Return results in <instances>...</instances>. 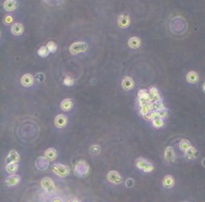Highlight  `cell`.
<instances>
[{
	"mask_svg": "<svg viewBox=\"0 0 205 202\" xmlns=\"http://www.w3.org/2000/svg\"><path fill=\"white\" fill-rule=\"evenodd\" d=\"M88 171H89V166L85 161L80 160L79 162H77L75 168V172L78 176H85L88 173Z\"/></svg>",
	"mask_w": 205,
	"mask_h": 202,
	"instance_id": "6da1fadb",
	"label": "cell"
},
{
	"mask_svg": "<svg viewBox=\"0 0 205 202\" xmlns=\"http://www.w3.org/2000/svg\"><path fill=\"white\" fill-rule=\"evenodd\" d=\"M136 166H137L138 169L143 170L144 172H151L153 170V166L148 162L147 160H144V159H138L135 162Z\"/></svg>",
	"mask_w": 205,
	"mask_h": 202,
	"instance_id": "7a4b0ae2",
	"label": "cell"
},
{
	"mask_svg": "<svg viewBox=\"0 0 205 202\" xmlns=\"http://www.w3.org/2000/svg\"><path fill=\"white\" fill-rule=\"evenodd\" d=\"M87 49V45L85 43H82V42H77V43H74L71 46H70V52L73 54H76L82 52H85Z\"/></svg>",
	"mask_w": 205,
	"mask_h": 202,
	"instance_id": "3957f363",
	"label": "cell"
},
{
	"mask_svg": "<svg viewBox=\"0 0 205 202\" xmlns=\"http://www.w3.org/2000/svg\"><path fill=\"white\" fill-rule=\"evenodd\" d=\"M53 171L60 177H65L69 173V169L66 166H64L61 164H55L53 168Z\"/></svg>",
	"mask_w": 205,
	"mask_h": 202,
	"instance_id": "277c9868",
	"label": "cell"
},
{
	"mask_svg": "<svg viewBox=\"0 0 205 202\" xmlns=\"http://www.w3.org/2000/svg\"><path fill=\"white\" fill-rule=\"evenodd\" d=\"M41 186L48 193H52L55 190V185H54L52 180L49 178H44L41 181Z\"/></svg>",
	"mask_w": 205,
	"mask_h": 202,
	"instance_id": "5b68a950",
	"label": "cell"
},
{
	"mask_svg": "<svg viewBox=\"0 0 205 202\" xmlns=\"http://www.w3.org/2000/svg\"><path fill=\"white\" fill-rule=\"evenodd\" d=\"M107 179L109 181H111L112 183H114V184H120L122 181V177L119 175V173L117 171H110L107 174Z\"/></svg>",
	"mask_w": 205,
	"mask_h": 202,
	"instance_id": "8992f818",
	"label": "cell"
},
{
	"mask_svg": "<svg viewBox=\"0 0 205 202\" xmlns=\"http://www.w3.org/2000/svg\"><path fill=\"white\" fill-rule=\"evenodd\" d=\"M164 158L167 161L169 162H172L174 160V158H175V154H174V149L172 147H167L166 150H165V152H164Z\"/></svg>",
	"mask_w": 205,
	"mask_h": 202,
	"instance_id": "52a82bcc",
	"label": "cell"
},
{
	"mask_svg": "<svg viewBox=\"0 0 205 202\" xmlns=\"http://www.w3.org/2000/svg\"><path fill=\"white\" fill-rule=\"evenodd\" d=\"M16 7H17V3L16 0H7L4 3V8L8 12L16 10Z\"/></svg>",
	"mask_w": 205,
	"mask_h": 202,
	"instance_id": "ba28073f",
	"label": "cell"
},
{
	"mask_svg": "<svg viewBox=\"0 0 205 202\" xmlns=\"http://www.w3.org/2000/svg\"><path fill=\"white\" fill-rule=\"evenodd\" d=\"M118 24L121 27H127L130 24V18L127 14H123L118 18Z\"/></svg>",
	"mask_w": 205,
	"mask_h": 202,
	"instance_id": "9c48e42d",
	"label": "cell"
},
{
	"mask_svg": "<svg viewBox=\"0 0 205 202\" xmlns=\"http://www.w3.org/2000/svg\"><path fill=\"white\" fill-rule=\"evenodd\" d=\"M67 123V119L64 115H57L55 119V124L58 128H63L66 125Z\"/></svg>",
	"mask_w": 205,
	"mask_h": 202,
	"instance_id": "30bf717a",
	"label": "cell"
},
{
	"mask_svg": "<svg viewBox=\"0 0 205 202\" xmlns=\"http://www.w3.org/2000/svg\"><path fill=\"white\" fill-rule=\"evenodd\" d=\"M34 83V78L31 75L27 74V75H25L22 78H21V83L22 85L25 86V87H29L33 84Z\"/></svg>",
	"mask_w": 205,
	"mask_h": 202,
	"instance_id": "8fae6325",
	"label": "cell"
},
{
	"mask_svg": "<svg viewBox=\"0 0 205 202\" xmlns=\"http://www.w3.org/2000/svg\"><path fill=\"white\" fill-rule=\"evenodd\" d=\"M47 158L46 157V158H39V159H37V168L39 170H42V171H44V170H46V168L48 167V161H47Z\"/></svg>",
	"mask_w": 205,
	"mask_h": 202,
	"instance_id": "7c38bea8",
	"label": "cell"
},
{
	"mask_svg": "<svg viewBox=\"0 0 205 202\" xmlns=\"http://www.w3.org/2000/svg\"><path fill=\"white\" fill-rule=\"evenodd\" d=\"M19 154L16 151H11L7 158V162L10 163V162H18L19 161Z\"/></svg>",
	"mask_w": 205,
	"mask_h": 202,
	"instance_id": "4fadbf2b",
	"label": "cell"
},
{
	"mask_svg": "<svg viewBox=\"0 0 205 202\" xmlns=\"http://www.w3.org/2000/svg\"><path fill=\"white\" fill-rule=\"evenodd\" d=\"M133 85H134V83H133L132 79L130 77H125L122 82V86L125 90H131L133 87Z\"/></svg>",
	"mask_w": 205,
	"mask_h": 202,
	"instance_id": "5bb4252c",
	"label": "cell"
},
{
	"mask_svg": "<svg viewBox=\"0 0 205 202\" xmlns=\"http://www.w3.org/2000/svg\"><path fill=\"white\" fill-rule=\"evenodd\" d=\"M11 31H12V33L14 34L15 36H20L21 34L23 33V31H24V27H23V25L21 24L16 23V24H14L12 25Z\"/></svg>",
	"mask_w": 205,
	"mask_h": 202,
	"instance_id": "9a60e30c",
	"label": "cell"
},
{
	"mask_svg": "<svg viewBox=\"0 0 205 202\" xmlns=\"http://www.w3.org/2000/svg\"><path fill=\"white\" fill-rule=\"evenodd\" d=\"M20 181V178L19 176L17 175H12V176H9L8 178H7L6 180V182L8 186H15L16 185L18 182Z\"/></svg>",
	"mask_w": 205,
	"mask_h": 202,
	"instance_id": "2e32d148",
	"label": "cell"
},
{
	"mask_svg": "<svg viewBox=\"0 0 205 202\" xmlns=\"http://www.w3.org/2000/svg\"><path fill=\"white\" fill-rule=\"evenodd\" d=\"M128 45L131 48H133V49H136V48H138L140 47L141 45V41L139 38L137 37H132L129 39L128 41Z\"/></svg>",
	"mask_w": 205,
	"mask_h": 202,
	"instance_id": "e0dca14e",
	"label": "cell"
},
{
	"mask_svg": "<svg viewBox=\"0 0 205 202\" xmlns=\"http://www.w3.org/2000/svg\"><path fill=\"white\" fill-rule=\"evenodd\" d=\"M73 106V104H72V101L70 99H65L64 100L62 104H61V108L64 110V111H69L71 110Z\"/></svg>",
	"mask_w": 205,
	"mask_h": 202,
	"instance_id": "ac0fdd59",
	"label": "cell"
},
{
	"mask_svg": "<svg viewBox=\"0 0 205 202\" xmlns=\"http://www.w3.org/2000/svg\"><path fill=\"white\" fill-rule=\"evenodd\" d=\"M187 81L191 83H195L198 82L199 80V76L198 75L195 73V72H190L188 75H187V77H186Z\"/></svg>",
	"mask_w": 205,
	"mask_h": 202,
	"instance_id": "d6986e66",
	"label": "cell"
},
{
	"mask_svg": "<svg viewBox=\"0 0 205 202\" xmlns=\"http://www.w3.org/2000/svg\"><path fill=\"white\" fill-rule=\"evenodd\" d=\"M197 155V151L192 148V147H190L186 151H185V157L189 160H192V159H194Z\"/></svg>",
	"mask_w": 205,
	"mask_h": 202,
	"instance_id": "ffe728a7",
	"label": "cell"
},
{
	"mask_svg": "<svg viewBox=\"0 0 205 202\" xmlns=\"http://www.w3.org/2000/svg\"><path fill=\"white\" fill-rule=\"evenodd\" d=\"M18 169V166L16 164V162H10V163H7V171L8 173H15L16 172Z\"/></svg>",
	"mask_w": 205,
	"mask_h": 202,
	"instance_id": "44dd1931",
	"label": "cell"
},
{
	"mask_svg": "<svg viewBox=\"0 0 205 202\" xmlns=\"http://www.w3.org/2000/svg\"><path fill=\"white\" fill-rule=\"evenodd\" d=\"M163 185L167 188H171L173 187L174 184V180L172 176H166L164 179H163Z\"/></svg>",
	"mask_w": 205,
	"mask_h": 202,
	"instance_id": "7402d4cb",
	"label": "cell"
},
{
	"mask_svg": "<svg viewBox=\"0 0 205 202\" xmlns=\"http://www.w3.org/2000/svg\"><path fill=\"white\" fill-rule=\"evenodd\" d=\"M151 107H152V111H161L162 109H165L164 105L162 104V103L161 102V101L152 103L151 104Z\"/></svg>",
	"mask_w": 205,
	"mask_h": 202,
	"instance_id": "603a6c76",
	"label": "cell"
},
{
	"mask_svg": "<svg viewBox=\"0 0 205 202\" xmlns=\"http://www.w3.org/2000/svg\"><path fill=\"white\" fill-rule=\"evenodd\" d=\"M46 157L49 160H53L56 158V151L55 149H48L46 151Z\"/></svg>",
	"mask_w": 205,
	"mask_h": 202,
	"instance_id": "cb8c5ba5",
	"label": "cell"
},
{
	"mask_svg": "<svg viewBox=\"0 0 205 202\" xmlns=\"http://www.w3.org/2000/svg\"><path fill=\"white\" fill-rule=\"evenodd\" d=\"M152 111V107H151V104H146L144 105H141V113L143 115L147 114L148 113H150Z\"/></svg>",
	"mask_w": 205,
	"mask_h": 202,
	"instance_id": "d4e9b609",
	"label": "cell"
},
{
	"mask_svg": "<svg viewBox=\"0 0 205 202\" xmlns=\"http://www.w3.org/2000/svg\"><path fill=\"white\" fill-rule=\"evenodd\" d=\"M48 54H49V50L46 46H42L38 50V54L41 57H46L48 55Z\"/></svg>",
	"mask_w": 205,
	"mask_h": 202,
	"instance_id": "484cf974",
	"label": "cell"
},
{
	"mask_svg": "<svg viewBox=\"0 0 205 202\" xmlns=\"http://www.w3.org/2000/svg\"><path fill=\"white\" fill-rule=\"evenodd\" d=\"M191 147V143L186 141V140H183L181 142H180V149L183 151H186L189 148Z\"/></svg>",
	"mask_w": 205,
	"mask_h": 202,
	"instance_id": "4316f807",
	"label": "cell"
},
{
	"mask_svg": "<svg viewBox=\"0 0 205 202\" xmlns=\"http://www.w3.org/2000/svg\"><path fill=\"white\" fill-rule=\"evenodd\" d=\"M153 124L154 127L160 128V127H162V126H163V121L162 120V118L157 117V118H154V119L153 120Z\"/></svg>",
	"mask_w": 205,
	"mask_h": 202,
	"instance_id": "83f0119b",
	"label": "cell"
},
{
	"mask_svg": "<svg viewBox=\"0 0 205 202\" xmlns=\"http://www.w3.org/2000/svg\"><path fill=\"white\" fill-rule=\"evenodd\" d=\"M138 95H139V98H143V99H146L149 101V97H150V92H148L146 90L143 89V90H140L139 92H138Z\"/></svg>",
	"mask_w": 205,
	"mask_h": 202,
	"instance_id": "f1b7e54d",
	"label": "cell"
},
{
	"mask_svg": "<svg viewBox=\"0 0 205 202\" xmlns=\"http://www.w3.org/2000/svg\"><path fill=\"white\" fill-rule=\"evenodd\" d=\"M46 47L48 48V50H49V52H50V53H55V52L56 51V49H57V45H56V44H55V42H53V41L48 42V44H47Z\"/></svg>",
	"mask_w": 205,
	"mask_h": 202,
	"instance_id": "f546056e",
	"label": "cell"
},
{
	"mask_svg": "<svg viewBox=\"0 0 205 202\" xmlns=\"http://www.w3.org/2000/svg\"><path fill=\"white\" fill-rule=\"evenodd\" d=\"M74 83H75L74 79H73V78H71V77H69V76L65 77V78H64V85H67V86H72Z\"/></svg>",
	"mask_w": 205,
	"mask_h": 202,
	"instance_id": "4dcf8cb0",
	"label": "cell"
},
{
	"mask_svg": "<svg viewBox=\"0 0 205 202\" xmlns=\"http://www.w3.org/2000/svg\"><path fill=\"white\" fill-rule=\"evenodd\" d=\"M90 151H91L93 154H97V153H99V151H100V147L97 146V145H93V146L90 148Z\"/></svg>",
	"mask_w": 205,
	"mask_h": 202,
	"instance_id": "1f68e13d",
	"label": "cell"
},
{
	"mask_svg": "<svg viewBox=\"0 0 205 202\" xmlns=\"http://www.w3.org/2000/svg\"><path fill=\"white\" fill-rule=\"evenodd\" d=\"M159 113V117L160 118H165L168 116V112L166 111V109H162L161 111H158Z\"/></svg>",
	"mask_w": 205,
	"mask_h": 202,
	"instance_id": "d6a6232c",
	"label": "cell"
},
{
	"mask_svg": "<svg viewBox=\"0 0 205 202\" xmlns=\"http://www.w3.org/2000/svg\"><path fill=\"white\" fill-rule=\"evenodd\" d=\"M4 22H5L7 25H10V24L13 22L12 16H7L5 17V19H4Z\"/></svg>",
	"mask_w": 205,
	"mask_h": 202,
	"instance_id": "836d02e7",
	"label": "cell"
},
{
	"mask_svg": "<svg viewBox=\"0 0 205 202\" xmlns=\"http://www.w3.org/2000/svg\"><path fill=\"white\" fill-rule=\"evenodd\" d=\"M126 186H127V187H132V186H133V180H132V179H129V180L126 181Z\"/></svg>",
	"mask_w": 205,
	"mask_h": 202,
	"instance_id": "e575fe53",
	"label": "cell"
},
{
	"mask_svg": "<svg viewBox=\"0 0 205 202\" xmlns=\"http://www.w3.org/2000/svg\"><path fill=\"white\" fill-rule=\"evenodd\" d=\"M53 200H54V201H61L62 199H61V198H54Z\"/></svg>",
	"mask_w": 205,
	"mask_h": 202,
	"instance_id": "d590c367",
	"label": "cell"
},
{
	"mask_svg": "<svg viewBox=\"0 0 205 202\" xmlns=\"http://www.w3.org/2000/svg\"><path fill=\"white\" fill-rule=\"evenodd\" d=\"M202 165H203V166L205 167V159H204V160H202Z\"/></svg>",
	"mask_w": 205,
	"mask_h": 202,
	"instance_id": "8d00e7d4",
	"label": "cell"
},
{
	"mask_svg": "<svg viewBox=\"0 0 205 202\" xmlns=\"http://www.w3.org/2000/svg\"><path fill=\"white\" fill-rule=\"evenodd\" d=\"M203 90H204V91H205V83H204V84H203Z\"/></svg>",
	"mask_w": 205,
	"mask_h": 202,
	"instance_id": "74e56055",
	"label": "cell"
}]
</instances>
